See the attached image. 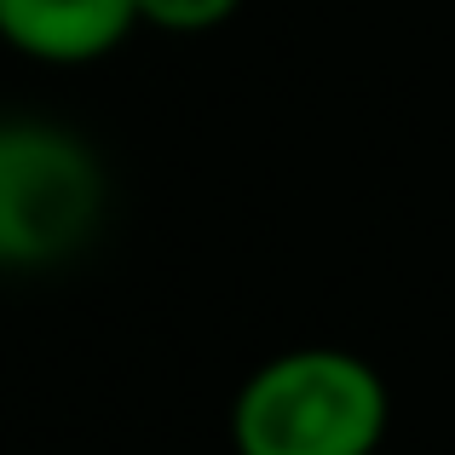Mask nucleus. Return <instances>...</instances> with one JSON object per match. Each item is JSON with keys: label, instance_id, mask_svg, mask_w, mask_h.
<instances>
[{"label": "nucleus", "instance_id": "nucleus-1", "mask_svg": "<svg viewBox=\"0 0 455 455\" xmlns=\"http://www.w3.org/2000/svg\"><path fill=\"white\" fill-rule=\"evenodd\" d=\"M392 427V392L380 369L340 346L277 352L236 387V455H375Z\"/></svg>", "mask_w": 455, "mask_h": 455}, {"label": "nucleus", "instance_id": "nucleus-2", "mask_svg": "<svg viewBox=\"0 0 455 455\" xmlns=\"http://www.w3.org/2000/svg\"><path fill=\"white\" fill-rule=\"evenodd\" d=\"M104 167L81 133L35 116L0 122V266L41 271L92 243Z\"/></svg>", "mask_w": 455, "mask_h": 455}, {"label": "nucleus", "instance_id": "nucleus-3", "mask_svg": "<svg viewBox=\"0 0 455 455\" xmlns=\"http://www.w3.org/2000/svg\"><path fill=\"white\" fill-rule=\"evenodd\" d=\"M139 29L133 0H0V41L35 64H99Z\"/></svg>", "mask_w": 455, "mask_h": 455}, {"label": "nucleus", "instance_id": "nucleus-4", "mask_svg": "<svg viewBox=\"0 0 455 455\" xmlns=\"http://www.w3.org/2000/svg\"><path fill=\"white\" fill-rule=\"evenodd\" d=\"M133 6H139V23H150L162 35H208L225 18H236L243 0H133Z\"/></svg>", "mask_w": 455, "mask_h": 455}]
</instances>
